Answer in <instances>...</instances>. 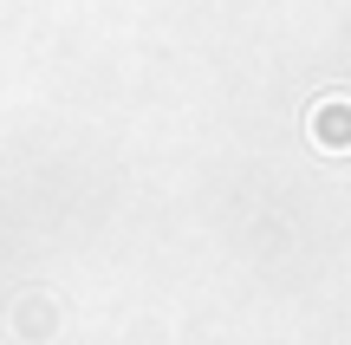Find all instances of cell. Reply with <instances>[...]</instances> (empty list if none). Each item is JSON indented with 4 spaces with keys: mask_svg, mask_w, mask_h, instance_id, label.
Instances as JSON below:
<instances>
[{
    "mask_svg": "<svg viewBox=\"0 0 351 345\" xmlns=\"http://www.w3.org/2000/svg\"><path fill=\"white\" fill-rule=\"evenodd\" d=\"M306 130H313V150L351 156V98H345V91H326V98L306 111Z\"/></svg>",
    "mask_w": 351,
    "mask_h": 345,
    "instance_id": "obj_1",
    "label": "cell"
},
{
    "mask_svg": "<svg viewBox=\"0 0 351 345\" xmlns=\"http://www.w3.org/2000/svg\"><path fill=\"white\" fill-rule=\"evenodd\" d=\"M13 333H20L26 345H39V339L59 333V307H52V294H26L20 313H13Z\"/></svg>",
    "mask_w": 351,
    "mask_h": 345,
    "instance_id": "obj_2",
    "label": "cell"
}]
</instances>
